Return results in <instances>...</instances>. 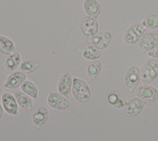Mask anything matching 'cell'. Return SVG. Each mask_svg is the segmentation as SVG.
Here are the masks:
<instances>
[{
  "mask_svg": "<svg viewBox=\"0 0 158 141\" xmlns=\"http://www.w3.org/2000/svg\"><path fill=\"white\" fill-rule=\"evenodd\" d=\"M80 30L85 38L91 39L98 33L99 24L97 19L89 15L85 17L80 22Z\"/></svg>",
  "mask_w": 158,
  "mask_h": 141,
  "instance_id": "277c9868",
  "label": "cell"
},
{
  "mask_svg": "<svg viewBox=\"0 0 158 141\" xmlns=\"http://www.w3.org/2000/svg\"><path fill=\"white\" fill-rule=\"evenodd\" d=\"M135 95L148 103L155 102L158 100V89L153 86L143 84L136 87Z\"/></svg>",
  "mask_w": 158,
  "mask_h": 141,
  "instance_id": "ba28073f",
  "label": "cell"
},
{
  "mask_svg": "<svg viewBox=\"0 0 158 141\" xmlns=\"http://www.w3.org/2000/svg\"><path fill=\"white\" fill-rule=\"evenodd\" d=\"M141 80L144 85H148L158 77V59H148L140 69Z\"/></svg>",
  "mask_w": 158,
  "mask_h": 141,
  "instance_id": "7a4b0ae2",
  "label": "cell"
},
{
  "mask_svg": "<svg viewBox=\"0 0 158 141\" xmlns=\"http://www.w3.org/2000/svg\"><path fill=\"white\" fill-rule=\"evenodd\" d=\"M112 35L109 31L103 30L98 32L93 38L89 39L91 44L96 48L102 50L106 49L110 45Z\"/></svg>",
  "mask_w": 158,
  "mask_h": 141,
  "instance_id": "7c38bea8",
  "label": "cell"
},
{
  "mask_svg": "<svg viewBox=\"0 0 158 141\" xmlns=\"http://www.w3.org/2000/svg\"><path fill=\"white\" fill-rule=\"evenodd\" d=\"M47 103L54 109L63 111L69 108L70 103L68 98L62 95L58 92L50 91L48 94Z\"/></svg>",
  "mask_w": 158,
  "mask_h": 141,
  "instance_id": "3957f363",
  "label": "cell"
},
{
  "mask_svg": "<svg viewBox=\"0 0 158 141\" xmlns=\"http://www.w3.org/2000/svg\"><path fill=\"white\" fill-rule=\"evenodd\" d=\"M1 103L4 110L9 115L16 116L19 112V105L14 95L4 92L1 95Z\"/></svg>",
  "mask_w": 158,
  "mask_h": 141,
  "instance_id": "4fadbf2b",
  "label": "cell"
},
{
  "mask_svg": "<svg viewBox=\"0 0 158 141\" xmlns=\"http://www.w3.org/2000/svg\"><path fill=\"white\" fill-rule=\"evenodd\" d=\"M81 54L85 59L89 61H94L99 59L102 56V53L99 49L96 48L92 45H89L85 46L82 49Z\"/></svg>",
  "mask_w": 158,
  "mask_h": 141,
  "instance_id": "d6986e66",
  "label": "cell"
},
{
  "mask_svg": "<svg viewBox=\"0 0 158 141\" xmlns=\"http://www.w3.org/2000/svg\"><path fill=\"white\" fill-rule=\"evenodd\" d=\"M147 101L138 97H134L127 101L124 107L123 112L125 115L128 118H134L137 116L143 109Z\"/></svg>",
  "mask_w": 158,
  "mask_h": 141,
  "instance_id": "52a82bcc",
  "label": "cell"
},
{
  "mask_svg": "<svg viewBox=\"0 0 158 141\" xmlns=\"http://www.w3.org/2000/svg\"><path fill=\"white\" fill-rule=\"evenodd\" d=\"M1 92H2V90H1V88H0V93H1Z\"/></svg>",
  "mask_w": 158,
  "mask_h": 141,
  "instance_id": "83f0119b",
  "label": "cell"
},
{
  "mask_svg": "<svg viewBox=\"0 0 158 141\" xmlns=\"http://www.w3.org/2000/svg\"><path fill=\"white\" fill-rule=\"evenodd\" d=\"M22 61V58L19 52L15 51L7 55L6 58L4 65L6 69L9 72H14L19 67Z\"/></svg>",
  "mask_w": 158,
  "mask_h": 141,
  "instance_id": "2e32d148",
  "label": "cell"
},
{
  "mask_svg": "<svg viewBox=\"0 0 158 141\" xmlns=\"http://www.w3.org/2000/svg\"><path fill=\"white\" fill-rule=\"evenodd\" d=\"M148 55L150 57H151L152 58H154V59H158V45L155 47L154 49H152V50L148 51Z\"/></svg>",
  "mask_w": 158,
  "mask_h": 141,
  "instance_id": "484cf974",
  "label": "cell"
},
{
  "mask_svg": "<svg viewBox=\"0 0 158 141\" xmlns=\"http://www.w3.org/2000/svg\"><path fill=\"white\" fill-rule=\"evenodd\" d=\"M27 74L21 70H15L11 72L6 79L3 87L5 88L14 90L22 85L26 80Z\"/></svg>",
  "mask_w": 158,
  "mask_h": 141,
  "instance_id": "8fae6325",
  "label": "cell"
},
{
  "mask_svg": "<svg viewBox=\"0 0 158 141\" xmlns=\"http://www.w3.org/2000/svg\"><path fill=\"white\" fill-rule=\"evenodd\" d=\"M73 79V77L69 72L64 71L59 78L57 84V92L69 98L72 92Z\"/></svg>",
  "mask_w": 158,
  "mask_h": 141,
  "instance_id": "30bf717a",
  "label": "cell"
},
{
  "mask_svg": "<svg viewBox=\"0 0 158 141\" xmlns=\"http://www.w3.org/2000/svg\"><path fill=\"white\" fill-rule=\"evenodd\" d=\"M102 70V62L99 59L91 61L86 68V73L91 79H96Z\"/></svg>",
  "mask_w": 158,
  "mask_h": 141,
  "instance_id": "44dd1931",
  "label": "cell"
},
{
  "mask_svg": "<svg viewBox=\"0 0 158 141\" xmlns=\"http://www.w3.org/2000/svg\"><path fill=\"white\" fill-rule=\"evenodd\" d=\"M49 118V111L44 106H40L36 108L31 118V121L33 125L36 129L41 128L48 121Z\"/></svg>",
  "mask_w": 158,
  "mask_h": 141,
  "instance_id": "5bb4252c",
  "label": "cell"
},
{
  "mask_svg": "<svg viewBox=\"0 0 158 141\" xmlns=\"http://www.w3.org/2000/svg\"><path fill=\"white\" fill-rule=\"evenodd\" d=\"M20 90L33 99H37L39 95V90L36 85L31 81L25 80L20 86Z\"/></svg>",
  "mask_w": 158,
  "mask_h": 141,
  "instance_id": "ffe728a7",
  "label": "cell"
},
{
  "mask_svg": "<svg viewBox=\"0 0 158 141\" xmlns=\"http://www.w3.org/2000/svg\"><path fill=\"white\" fill-rule=\"evenodd\" d=\"M118 93V100H117V102L116 103V104L113 106L117 109H121L125 106V105L127 103V101L126 98L125 97V96L123 94H122L121 93Z\"/></svg>",
  "mask_w": 158,
  "mask_h": 141,
  "instance_id": "cb8c5ba5",
  "label": "cell"
},
{
  "mask_svg": "<svg viewBox=\"0 0 158 141\" xmlns=\"http://www.w3.org/2000/svg\"><path fill=\"white\" fill-rule=\"evenodd\" d=\"M3 114H4V108L2 107V103H0V119L2 118Z\"/></svg>",
  "mask_w": 158,
  "mask_h": 141,
  "instance_id": "4316f807",
  "label": "cell"
},
{
  "mask_svg": "<svg viewBox=\"0 0 158 141\" xmlns=\"http://www.w3.org/2000/svg\"><path fill=\"white\" fill-rule=\"evenodd\" d=\"M74 98L80 103L88 102L91 98V90L88 84L83 79L74 77L72 88Z\"/></svg>",
  "mask_w": 158,
  "mask_h": 141,
  "instance_id": "6da1fadb",
  "label": "cell"
},
{
  "mask_svg": "<svg viewBox=\"0 0 158 141\" xmlns=\"http://www.w3.org/2000/svg\"><path fill=\"white\" fill-rule=\"evenodd\" d=\"M15 50L14 42L10 38L0 34V53L7 56L16 51Z\"/></svg>",
  "mask_w": 158,
  "mask_h": 141,
  "instance_id": "ac0fdd59",
  "label": "cell"
},
{
  "mask_svg": "<svg viewBox=\"0 0 158 141\" xmlns=\"http://www.w3.org/2000/svg\"><path fill=\"white\" fill-rule=\"evenodd\" d=\"M39 64L31 59H23L19 67L20 70L27 74L34 72L39 67Z\"/></svg>",
  "mask_w": 158,
  "mask_h": 141,
  "instance_id": "7402d4cb",
  "label": "cell"
},
{
  "mask_svg": "<svg viewBox=\"0 0 158 141\" xmlns=\"http://www.w3.org/2000/svg\"><path fill=\"white\" fill-rule=\"evenodd\" d=\"M141 80L139 68L136 66L130 67L126 71L124 77V83L127 90L133 92L138 87Z\"/></svg>",
  "mask_w": 158,
  "mask_h": 141,
  "instance_id": "8992f818",
  "label": "cell"
},
{
  "mask_svg": "<svg viewBox=\"0 0 158 141\" xmlns=\"http://www.w3.org/2000/svg\"><path fill=\"white\" fill-rule=\"evenodd\" d=\"M118 98V96L117 93H110L107 96L108 102L112 106H114L116 104V103L117 102Z\"/></svg>",
  "mask_w": 158,
  "mask_h": 141,
  "instance_id": "d4e9b609",
  "label": "cell"
},
{
  "mask_svg": "<svg viewBox=\"0 0 158 141\" xmlns=\"http://www.w3.org/2000/svg\"><path fill=\"white\" fill-rule=\"evenodd\" d=\"M142 24L147 28L156 29L158 28V15L150 14L143 19Z\"/></svg>",
  "mask_w": 158,
  "mask_h": 141,
  "instance_id": "603a6c76",
  "label": "cell"
},
{
  "mask_svg": "<svg viewBox=\"0 0 158 141\" xmlns=\"http://www.w3.org/2000/svg\"><path fill=\"white\" fill-rule=\"evenodd\" d=\"M146 27L142 24H135L130 26L123 36V41L128 45L135 44L139 40L144 33Z\"/></svg>",
  "mask_w": 158,
  "mask_h": 141,
  "instance_id": "5b68a950",
  "label": "cell"
},
{
  "mask_svg": "<svg viewBox=\"0 0 158 141\" xmlns=\"http://www.w3.org/2000/svg\"><path fill=\"white\" fill-rule=\"evenodd\" d=\"M83 7L88 15L96 19L101 12V7L98 0H83Z\"/></svg>",
  "mask_w": 158,
  "mask_h": 141,
  "instance_id": "9a60e30c",
  "label": "cell"
},
{
  "mask_svg": "<svg viewBox=\"0 0 158 141\" xmlns=\"http://www.w3.org/2000/svg\"><path fill=\"white\" fill-rule=\"evenodd\" d=\"M14 96L19 106L21 108L31 111L33 107V98L23 93L22 90H17L14 92Z\"/></svg>",
  "mask_w": 158,
  "mask_h": 141,
  "instance_id": "e0dca14e",
  "label": "cell"
},
{
  "mask_svg": "<svg viewBox=\"0 0 158 141\" xmlns=\"http://www.w3.org/2000/svg\"><path fill=\"white\" fill-rule=\"evenodd\" d=\"M158 45V33L148 32L144 33L138 41V47L142 52H148Z\"/></svg>",
  "mask_w": 158,
  "mask_h": 141,
  "instance_id": "9c48e42d",
  "label": "cell"
}]
</instances>
